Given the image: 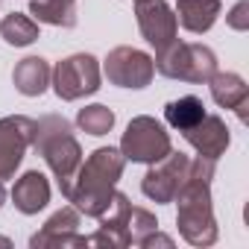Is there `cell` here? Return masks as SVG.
<instances>
[{
  "label": "cell",
  "instance_id": "obj_1",
  "mask_svg": "<svg viewBox=\"0 0 249 249\" xmlns=\"http://www.w3.org/2000/svg\"><path fill=\"white\" fill-rule=\"evenodd\" d=\"M217 173V161L196 156L191 159L188 167V179L179 188L176 199L179 211H176V226L179 234L191 243V246H214L217 243V220H214V205H211V179Z\"/></svg>",
  "mask_w": 249,
  "mask_h": 249
},
{
  "label": "cell",
  "instance_id": "obj_2",
  "mask_svg": "<svg viewBox=\"0 0 249 249\" xmlns=\"http://www.w3.org/2000/svg\"><path fill=\"white\" fill-rule=\"evenodd\" d=\"M126 167V156L120 153V147H100L94 150L79 170L73 173V182L65 194V199L85 217H100L111 196H114V185L123 176Z\"/></svg>",
  "mask_w": 249,
  "mask_h": 249
},
{
  "label": "cell",
  "instance_id": "obj_3",
  "mask_svg": "<svg viewBox=\"0 0 249 249\" xmlns=\"http://www.w3.org/2000/svg\"><path fill=\"white\" fill-rule=\"evenodd\" d=\"M33 147L36 153L44 159V164L50 167V173L59 182L62 196L68 194L73 173L82 164V147L73 135L71 120L62 114H44L36 120V135H33Z\"/></svg>",
  "mask_w": 249,
  "mask_h": 249
},
{
  "label": "cell",
  "instance_id": "obj_4",
  "mask_svg": "<svg viewBox=\"0 0 249 249\" xmlns=\"http://www.w3.org/2000/svg\"><path fill=\"white\" fill-rule=\"evenodd\" d=\"M153 65H156V73L179 82H194V85H202L217 73L214 50L205 44H185V41H173L170 47L156 53Z\"/></svg>",
  "mask_w": 249,
  "mask_h": 249
},
{
  "label": "cell",
  "instance_id": "obj_5",
  "mask_svg": "<svg viewBox=\"0 0 249 249\" xmlns=\"http://www.w3.org/2000/svg\"><path fill=\"white\" fill-rule=\"evenodd\" d=\"M173 150L170 135L161 123L150 114H138L129 120L126 132L120 138V153L132 164H156Z\"/></svg>",
  "mask_w": 249,
  "mask_h": 249
},
{
  "label": "cell",
  "instance_id": "obj_6",
  "mask_svg": "<svg viewBox=\"0 0 249 249\" xmlns=\"http://www.w3.org/2000/svg\"><path fill=\"white\" fill-rule=\"evenodd\" d=\"M100 62L91 53H73L62 62H56V68L50 71V85L56 91L59 100L73 103L82 97H91L100 91Z\"/></svg>",
  "mask_w": 249,
  "mask_h": 249
},
{
  "label": "cell",
  "instance_id": "obj_7",
  "mask_svg": "<svg viewBox=\"0 0 249 249\" xmlns=\"http://www.w3.org/2000/svg\"><path fill=\"white\" fill-rule=\"evenodd\" d=\"M106 79L117 88H147L156 76V65H153V56L138 50V47H114L108 50L106 56Z\"/></svg>",
  "mask_w": 249,
  "mask_h": 249
},
{
  "label": "cell",
  "instance_id": "obj_8",
  "mask_svg": "<svg viewBox=\"0 0 249 249\" xmlns=\"http://www.w3.org/2000/svg\"><path fill=\"white\" fill-rule=\"evenodd\" d=\"M188 167H191V159L185 153H167L161 161L150 164L147 176L141 179V191L147 199H153L156 205H167L176 199L179 188L185 185L188 179Z\"/></svg>",
  "mask_w": 249,
  "mask_h": 249
},
{
  "label": "cell",
  "instance_id": "obj_9",
  "mask_svg": "<svg viewBox=\"0 0 249 249\" xmlns=\"http://www.w3.org/2000/svg\"><path fill=\"white\" fill-rule=\"evenodd\" d=\"M33 135H36L33 117H27V114L0 117V182L15 176L27 150L33 147Z\"/></svg>",
  "mask_w": 249,
  "mask_h": 249
},
{
  "label": "cell",
  "instance_id": "obj_10",
  "mask_svg": "<svg viewBox=\"0 0 249 249\" xmlns=\"http://www.w3.org/2000/svg\"><path fill=\"white\" fill-rule=\"evenodd\" d=\"M135 18H138L141 36L147 38V44L156 47V53H161L164 47L179 41L176 12L164 3V0H141V3H135Z\"/></svg>",
  "mask_w": 249,
  "mask_h": 249
},
{
  "label": "cell",
  "instance_id": "obj_11",
  "mask_svg": "<svg viewBox=\"0 0 249 249\" xmlns=\"http://www.w3.org/2000/svg\"><path fill=\"white\" fill-rule=\"evenodd\" d=\"M30 246L33 249H68V246H91L85 234H79V211L73 205L68 208H59L44 226L41 231H36L30 237Z\"/></svg>",
  "mask_w": 249,
  "mask_h": 249
},
{
  "label": "cell",
  "instance_id": "obj_12",
  "mask_svg": "<svg viewBox=\"0 0 249 249\" xmlns=\"http://www.w3.org/2000/svg\"><path fill=\"white\" fill-rule=\"evenodd\" d=\"M129 208H132L129 196L120 194V191H114L108 208L97 217V220H100V229H97V234L88 237V243H91V246H108V249H126V246H129V234H126Z\"/></svg>",
  "mask_w": 249,
  "mask_h": 249
},
{
  "label": "cell",
  "instance_id": "obj_13",
  "mask_svg": "<svg viewBox=\"0 0 249 249\" xmlns=\"http://www.w3.org/2000/svg\"><path fill=\"white\" fill-rule=\"evenodd\" d=\"M182 135H185V141L196 150V156H205V159H214V161H217V159L229 150V144H231L229 126L223 123V117H217V114H205L199 123H194V126L185 129Z\"/></svg>",
  "mask_w": 249,
  "mask_h": 249
},
{
  "label": "cell",
  "instance_id": "obj_14",
  "mask_svg": "<svg viewBox=\"0 0 249 249\" xmlns=\"http://www.w3.org/2000/svg\"><path fill=\"white\" fill-rule=\"evenodd\" d=\"M211 85V97L220 108H231L237 111V117L246 123V108H249V85L240 73H214L208 79Z\"/></svg>",
  "mask_w": 249,
  "mask_h": 249
},
{
  "label": "cell",
  "instance_id": "obj_15",
  "mask_svg": "<svg viewBox=\"0 0 249 249\" xmlns=\"http://www.w3.org/2000/svg\"><path fill=\"white\" fill-rule=\"evenodd\" d=\"M12 202L27 217L38 214L41 208H47V202H50V182H47V176L41 170H27L12 188Z\"/></svg>",
  "mask_w": 249,
  "mask_h": 249
},
{
  "label": "cell",
  "instance_id": "obj_16",
  "mask_svg": "<svg viewBox=\"0 0 249 249\" xmlns=\"http://www.w3.org/2000/svg\"><path fill=\"white\" fill-rule=\"evenodd\" d=\"M220 12V0H176V24L194 36L208 33L217 24Z\"/></svg>",
  "mask_w": 249,
  "mask_h": 249
},
{
  "label": "cell",
  "instance_id": "obj_17",
  "mask_svg": "<svg viewBox=\"0 0 249 249\" xmlns=\"http://www.w3.org/2000/svg\"><path fill=\"white\" fill-rule=\"evenodd\" d=\"M12 82L24 97H41L50 85V65L41 56H27L15 65Z\"/></svg>",
  "mask_w": 249,
  "mask_h": 249
},
{
  "label": "cell",
  "instance_id": "obj_18",
  "mask_svg": "<svg viewBox=\"0 0 249 249\" xmlns=\"http://www.w3.org/2000/svg\"><path fill=\"white\" fill-rule=\"evenodd\" d=\"M30 15L38 24H50V27H65L73 30L76 27V0H30Z\"/></svg>",
  "mask_w": 249,
  "mask_h": 249
},
{
  "label": "cell",
  "instance_id": "obj_19",
  "mask_svg": "<svg viewBox=\"0 0 249 249\" xmlns=\"http://www.w3.org/2000/svg\"><path fill=\"white\" fill-rule=\"evenodd\" d=\"M202 117H205V106H202V100L194 97V94L179 97V100H173V103L164 106V120L170 123L173 129H179V132L191 129L194 123H199Z\"/></svg>",
  "mask_w": 249,
  "mask_h": 249
},
{
  "label": "cell",
  "instance_id": "obj_20",
  "mask_svg": "<svg viewBox=\"0 0 249 249\" xmlns=\"http://www.w3.org/2000/svg\"><path fill=\"white\" fill-rule=\"evenodd\" d=\"M0 38L12 47H27L33 41H38V24L30 18V15H21V12H12L0 21Z\"/></svg>",
  "mask_w": 249,
  "mask_h": 249
},
{
  "label": "cell",
  "instance_id": "obj_21",
  "mask_svg": "<svg viewBox=\"0 0 249 249\" xmlns=\"http://www.w3.org/2000/svg\"><path fill=\"white\" fill-rule=\"evenodd\" d=\"M76 126H79L85 135H94V138L108 135L111 126H114V111H111L108 106H103V103L85 106V108H79V114H76Z\"/></svg>",
  "mask_w": 249,
  "mask_h": 249
},
{
  "label": "cell",
  "instance_id": "obj_22",
  "mask_svg": "<svg viewBox=\"0 0 249 249\" xmlns=\"http://www.w3.org/2000/svg\"><path fill=\"white\" fill-rule=\"evenodd\" d=\"M159 229V220L153 211L147 208H129V217H126V234H129V246H141L147 234H153Z\"/></svg>",
  "mask_w": 249,
  "mask_h": 249
},
{
  "label": "cell",
  "instance_id": "obj_23",
  "mask_svg": "<svg viewBox=\"0 0 249 249\" xmlns=\"http://www.w3.org/2000/svg\"><path fill=\"white\" fill-rule=\"evenodd\" d=\"M226 24L237 33L249 30V0H240V3H234V9L226 15Z\"/></svg>",
  "mask_w": 249,
  "mask_h": 249
},
{
  "label": "cell",
  "instance_id": "obj_24",
  "mask_svg": "<svg viewBox=\"0 0 249 249\" xmlns=\"http://www.w3.org/2000/svg\"><path fill=\"white\" fill-rule=\"evenodd\" d=\"M144 249H153V246H164V249H173V237L170 234H161L159 229L153 231V234H147L144 237V243H141Z\"/></svg>",
  "mask_w": 249,
  "mask_h": 249
},
{
  "label": "cell",
  "instance_id": "obj_25",
  "mask_svg": "<svg viewBox=\"0 0 249 249\" xmlns=\"http://www.w3.org/2000/svg\"><path fill=\"white\" fill-rule=\"evenodd\" d=\"M3 202H6V188H3V182H0V208H3Z\"/></svg>",
  "mask_w": 249,
  "mask_h": 249
},
{
  "label": "cell",
  "instance_id": "obj_26",
  "mask_svg": "<svg viewBox=\"0 0 249 249\" xmlns=\"http://www.w3.org/2000/svg\"><path fill=\"white\" fill-rule=\"evenodd\" d=\"M0 246H12V243H9V240H6V237H0Z\"/></svg>",
  "mask_w": 249,
  "mask_h": 249
},
{
  "label": "cell",
  "instance_id": "obj_27",
  "mask_svg": "<svg viewBox=\"0 0 249 249\" xmlns=\"http://www.w3.org/2000/svg\"><path fill=\"white\" fill-rule=\"evenodd\" d=\"M132 3H141V0H132Z\"/></svg>",
  "mask_w": 249,
  "mask_h": 249
}]
</instances>
